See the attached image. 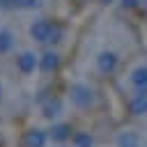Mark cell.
Here are the masks:
<instances>
[{"label":"cell","instance_id":"obj_1","mask_svg":"<svg viewBox=\"0 0 147 147\" xmlns=\"http://www.w3.org/2000/svg\"><path fill=\"white\" fill-rule=\"evenodd\" d=\"M44 142H46V136H44L41 131H32V133H28V138H25V145H28V147H44Z\"/></svg>","mask_w":147,"mask_h":147},{"label":"cell","instance_id":"obj_2","mask_svg":"<svg viewBox=\"0 0 147 147\" xmlns=\"http://www.w3.org/2000/svg\"><path fill=\"white\" fill-rule=\"evenodd\" d=\"M76 142H78V147H90V145H92V140H90L87 136H78Z\"/></svg>","mask_w":147,"mask_h":147},{"label":"cell","instance_id":"obj_3","mask_svg":"<svg viewBox=\"0 0 147 147\" xmlns=\"http://www.w3.org/2000/svg\"><path fill=\"white\" fill-rule=\"evenodd\" d=\"M119 142H122V147H136V140H133L131 136H129V138H122Z\"/></svg>","mask_w":147,"mask_h":147}]
</instances>
